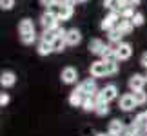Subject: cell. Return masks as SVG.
<instances>
[{"mask_svg":"<svg viewBox=\"0 0 147 136\" xmlns=\"http://www.w3.org/2000/svg\"><path fill=\"white\" fill-rule=\"evenodd\" d=\"M118 98V87L115 86V83H107L105 87H102L98 93H96V96H94V100L96 102H113V100H116Z\"/></svg>","mask_w":147,"mask_h":136,"instance_id":"obj_1","label":"cell"},{"mask_svg":"<svg viewBox=\"0 0 147 136\" xmlns=\"http://www.w3.org/2000/svg\"><path fill=\"white\" fill-rule=\"evenodd\" d=\"M40 26L42 29H56V27L60 26V20H58V15H56V11L53 9H47L44 11L42 16H40Z\"/></svg>","mask_w":147,"mask_h":136,"instance_id":"obj_2","label":"cell"},{"mask_svg":"<svg viewBox=\"0 0 147 136\" xmlns=\"http://www.w3.org/2000/svg\"><path fill=\"white\" fill-rule=\"evenodd\" d=\"M133 56V45L131 44H127V42H120V44H116V47H115V58L118 62H125L129 60Z\"/></svg>","mask_w":147,"mask_h":136,"instance_id":"obj_3","label":"cell"},{"mask_svg":"<svg viewBox=\"0 0 147 136\" xmlns=\"http://www.w3.org/2000/svg\"><path fill=\"white\" fill-rule=\"evenodd\" d=\"M78 89L84 93V96H91V98H94V96H96V93H98V87H96L94 78H86L84 82H80Z\"/></svg>","mask_w":147,"mask_h":136,"instance_id":"obj_4","label":"cell"},{"mask_svg":"<svg viewBox=\"0 0 147 136\" xmlns=\"http://www.w3.org/2000/svg\"><path fill=\"white\" fill-rule=\"evenodd\" d=\"M120 18H122L120 13L109 11V15H107L105 18L100 22V29H104V31H111V29H115V27L118 26V20H120Z\"/></svg>","mask_w":147,"mask_h":136,"instance_id":"obj_5","label":"cell"},{"mask_svg":"<svg viewBox=\"0 0 147 136\" xmlns=\"http://www.w3.org/2000/svg\"><path fill=\"white\" fill-rule=\"evenodd\" d=\"M60 78H62V82L65 83V86H73V83H76L78 80V71L75 69V67H64L60 73Z\"/></svg>","mask_w":147,"mask_h":136,"instance_id":"obj_6","label":"cell"},{"mask_svg":"<svg viewBox=\"0 0 147 136\" xmlns=\"http://www.w3.org/2000/svg\"><path fill=\"white\" fill-rule=\"evenodd\" d=\"M89 73H91V76H93V78H104V76H107L105 62H104V60H96V62H93L91 67H89Z\"/></svg>","mask_w":147,"mask_h":136,"instance_id":"obj_7","label":"cell"},{"mask_svg":"<svg viewBox=\"0 0 147 136\" xmlns=\"http://www.w3.org/2000/svg\"><path fill=\"white\" fill-rule=\"evenodd\" d=\"M145 86H147L145 75H138V73H134V75L129 78V89H131V93H134V91H142Z\"/></svg>","mask_w":147,"mask_h":136,"instance_id":"obj_8","label":"cell"},{"mask_svg":"<svg viewBox=\"0 0 147 136\" xmlns=\"http://www.w3.org/2000/svg\"><path fill=\"white\" fill-rule=\"evenodd\" d=\"M73 13H75V7L69 4H62L56 7V15H58V20L60 22H67V20H71V16Z\"/></svg>","mask_w":147,"mask_h":136,"instance_id":"obj_9","label":"cell"},{"mask_svg":"<svg viewBox=\"0 0 147 136\" xmlns=\"http://www.w3.org/2000/svg\"><path fill=\"white\" fill-rule=\"evenodd\" d=\"M120 109L122 111H125V112H131L134 107H138L136 105V102H134V98H133V93H127V94H123V96H120Z\"/></svg>","mask_w":147,"mask_h":136,"instance_id":"obj_10","label":"cell"},{"mask_svg":"<svg viewBox=\"0 0 147 136\" xmlns=\"http://www.w3.org/2000/svg\"><path fill=\"white\" fill-rule=\"evenodd\" d=\"M15 83H16V75L13 71H2L0 73V86L2 87L7 89V87H13Z\"/></svg>","mask_w":147,"mask_h":136,"instance_id":"obj_11","label":"cell"},{"mask_svg":"<svg viewBox=\"0 0 147 136\" xmlns=\"http://www.w3.org/2000/svg\"><path fill=\"white\" fill-rule=\"evenodd\" d=\"M65 42H67V45H78V44L82 42V33L78 31L76 27H73V29H67Z\"/></svg>","mask_w":147,"mask_h":136,"instance_id":"obj_12","label":"cell"},{"mask_svg":"<svg viewBox=\"0 0 147 136\" xmlns=\"http://www.w3.org/2000/svg\"><path fill=\"white\" fill-rule=\"evenodd\" d=\"M125 123H123L122 120H118V118H115V120L109 122V129H107V133H113V134H118L122 136L123 133H125Z\"/></svg>","mask_w":147,"mask_h":136,"instance_id":"obj_13","label":"cell"},{"mask_svg":"<svg viewBox=\"0 0 147 136\" xmlns=\"http://www.w3.org/2000/svg\"><path fill=\"white\" fill-rule=\"evenodd\" d=\"M84 93L80 89H75V91H71V94H69V105L71 107H82V102H84Z\"/></svg>","mask_w":147,"mask_h":136,"instance_id":"obj_14","label":"cell"},{"mask_svg":"<svg viewBox=\"0 0 147 136\" xmlns=\"http://www.w3.org/2000/svg\"><path fill=\"white\" fill-rule=\"evenodd\" d=\"M87 47H89V53H91V55L100 56L102 51H104V47H105V44H104V40H100V38H93V40L89 42Z\"/></svg>","mask_w":147,"mask_h":136,"instance_id":"obj_15","label":"cell"},{"mask_svg":"<svg viewBox=\"0 0 147 136\" xmlns=\"http://www.w3.org/2000/svg\"><path fill=\"white\" fill-rule=\"evenodd\" d=\"M36 53L40 55V56H47V55H51V53H55L53 51V44L51 42H46V40H38V44H36Z\"/></svg>","mask_w":147,"mask_h":136,"instance_id":"obj_16","label":"cell"},{"mask_svg":"<svg viewBox=\"0 0 147 136\" xmlns=\"http://www.w3.org/2000/svg\"><path fill=\"white\" fill-rule=\"evenodd\" d=\"M35 31V22L31 18H22L18 24V35H26V33H33Z\"/></svg>","mask_w":147,"mask_h":136,"instance_id":"obj_17","label":"cell"},{"mask_svg":"<svg viewBox=\"0 0 147 136\" xmlns=\"http://www.w3.org/2000/svg\"><path fill=\"white\" fill-rule=\"evenodd\" d=\"M116 27L123 33V35H131L133 29H134V24H133V20H129V18H120Z\"/></svg>","mask_w":147,"mask_h":136,"instance_id":"obj_18","label":"cell"},{"mask_svg":"<svg viewBox=\"0 0 147 136\" xmlns=\"http://www.w3.org/2000/svg\"><path fill=\"white\" fill-rule=\"evenodd\" d=\"M123 36H125V35H123V33L118 29V27H115V29H111V31H107V38H109V42H113V44H120Z\"/></svg>","mask_w":147,"mask_h":136,"instance_id":"obj_19","label":"cell"},{"mask_svg":"<svg viewBox=\"0 0 147 136\" xmlns=\"http://www.w3.org/2000/svg\"><path fill=\"white\" fill-rule=\"evenodd\" d=\"M82 109L86 112H94V109H96V100L91 98V96H86L82 102Z\"/></svg>","mask_w":147,"mask_h":136,"instance_id":"obj_20","label":"cell"},{"mask_svg":"<svg viewBox=\"0 0 147 136\" xmlns=\"http://www.w3.org/2000/svg\"><path fill=\"white\" fill-rule=\"evenodd\" d=\"M105 67H107V76H115L118 73V69H120V62H118L116 58L109 60V62H105Z\"/></svg>","mask_w":147,"mask_h":136,"instance_id":"obj_21","label":"cell"},{"mask_svg":"<svg viewBox=\"0 0 147 136\" xmlns=\"http://www.w3.org/2000/svg\"><path fill=\"white\" fill-rule=\"evenodd\" d=\"M104 7L109 11H115V13H120L122 4H120V0H104Z\"/></svg>","mask_w":147,"mask_h":136,"instance_id":"obj_22","label":"cell"},{"mask_svg":"<svg viewBox=\"0 0 147 136\" xmlns=\"http://www.w3.org/2000/svg\"><path fill=\"white\" fill-rule=\"evenodd\" d=\"M133 98H134V102H136V105H145L147 104V93L144 89L142 91H134Z\"/></svg>","mask_w":147,"mask_h":136,"instance_id":"obj_23","label":"cell"},{"mask_svg":"<svg viewBox=\"0 0 147 136\" xmlns=\"http://www.w3.org/2000/svg\"><path fill=\"white\" fill-rule=\"evenodd\" d=\"M102 60L104 62H109V60H115V47L113 45H105L104 51H102Z\"/></svg>","mask_w":147,"mask_h":136,"instance_id":"obj_24","label":"cell"},{"mask_svg":"<svg viewBox=\"0 0 147 136\" xmlns=\"http://www.w3.org/2000/svg\"><path fill=\"white\" fill-rule=\"evenodd\" d=\"M98 116H107L109 114V104L107 102H96V109H94Z\"/></svg>","mask_w":147,"mask_h":136,"instance_id":"obj_25","label":"cell"},{"mask_svg":"<svg viewBox=\"0 0 147 136\" xmlns=\"http://www.w3.org/2000/svg\"><path fill=\"white\" fill-rule=\"evenodd\" d=\"M65 47H67L65 38H58V36H56V40L53 42V51H55V53H64Z\"/></svg>","mask_w":147,"mask_h":136,"instance_id":"obj_26","label":"cell"},{"mask_svg":"<svg viewBox=\"0 0 147 136\" xmlns=\"http://www.w3.org/2000/svg\"><path fill=\"white\" fill-rule=\"evenodd\" d=\"M20 42L24 44V45H31V44H35V42H36V31H33V33H26V35H20Z\"/></svg>","mask_w":147,"mask_h":136,"instance_id":"obj_27","label":"cell"},{"mask_svg":"<svg viewBox=\"0 0 147 136\" xmlns=\"http://www.w3.org/2000/svg\"><path fill=\"white\" fill-rule=\"evenodd\" d=\"M40 38H42V40H46V42H51V44H53V42L56 40V33H55L53 29H44Z\"/></svg>","mask_w":147,"mask_h":136,"instance_id":"obj_28","label":"cell"},{"mask_svg":"<svg viewBox=\"0 0 147 136\" xmlns=\"http://www.w3.org/2000/svg\"><path fill=\"white\" fill-rule=\"evenodd\" d=\"M133 24H134V27H142L144 24H145V16H144V13H134V16H133Z\"/></svg>","mask_w":147,"mask_h":136,"instance_id":"obj_29","label":"cell"},{"mask_svg":"<svg viewBox=\"0 0 147 136\" xmlns=\"http://www.w3.org/2000/svg\"><path fill=\"white\" fill-rule=\"evenodd\" d=\"M120 16H122V18H129V20H131L133 16H134V7H131V5H127V7H122Z\"/></svg>","mask_w":147,"mask_h":136,"instance_id":"obj_30","label":"cell"},{"mask_svg":"<svg viewBox=\"0 0 147 136\" xmlns=\"http://www.w3.org/2000/svg\"><path fill=\"white\" fill-rule=\"evenodd\" d=\"M15 7V0H0V9L4 11H9Z\"/></svg>","mask_w":147,"mask_h":136,"instance_id":"obj_31","label":"cell"},{"mask_svg":"<svg viewBox=\"0 0 147 136\" xmlns=\"http://www.w3.org/2000/svg\"><path fill=\"white\" fill-rule=\"evenodd\" d=\"M11 102V96L9 93H0V107H5Z\"/></svg>","mask_w":147,"mask_h":136,"instance_id":"obj_32","label":"cell"},{"mask_svg":"<svg viewBox=\"0 0 147 136\" xmlns=\"http://www.w3.org/2000/svg\"><path fill=\"white\" fill-rule=\"evenodd\" d=\"M38 2H40V5H44L46 9H51L53 5H56V4H55V0H38Z\"/></svg>","mask_w":147,"mask_h":136,"instance_id":"obj_33","label":"cell"},{"mask_svg":"<svg viewBox=\"0 0 147 136\" xmlns=\"http://www.w3.org/2000/svg\"><path fill=\"white\" fill-rule=\"evenodd\" d=\"M140 65H142V67H145V69H147V51H145V53H144L142 56H140Z\"/></svg>","mask_w":147,"mask_h":136,"instance_id":"obj_34","label":"cell"},{"mask_svg":"<svg viewBox=\"0 0 147 136\" xmlns=\"http://www.w3.org/2000/svg\"><path fill=\"white\" fill-rule=\"evenodd\" d=\"M129 5H131V7H136V5H140V0H129Z\"/></svg>","mask_w":147,"mask_h":136,"instance_id":"obj_35","label":"cell"},{"mask_svg":"<svg viewBox=\"0 0 147 136\" xmlns=\"http://www.w3.org/2000/svg\"><path fill=\"white\" fill-rule=\"evenodd\" d=\"M65 4H69V5H73V7H75V5L78 4V0H65Z\"/></svg>","mask_w":147,"mask_h":136,"instance_id":"obj_36","label":"cell"},{"mask_svg":"<svg viewBox=\"0 0 147 136\" xmlns=\"http://www.w3.org/2000/svg\"><path fill=\"white\" fill-rule=\"evenodd\" d=\"M55 4H56V7H58V5H62V4H65V0H55Z\"/></svg>","mask_w":147,"mask_h":136,"instance_id":"obj_37","label":"cell"},{"mask_svg":"<svg viewBox=\"0 0 147 136\" xmlns=\"http://www.w3.org/2000/svg\"><path fill=\"white\" fill-rule=\"evenodd\" d=\"M94 136H107V133H98V134H94Z\"/></svg>","mask_w":147,"mask_h":136,"instance_id":"obj_38","label":"cell"},{"mask_svg":"<svg viewBox=\"0 0 147 136\" xmlns=\"http://www.w3.org/2000/svg\"><path fill=\"white\" fill-rule=\"evenodd\" d=\"M87 2V0H78V4H86Z\"/></svg>","mask_w":147,"mask_h":136,"instance_id":"obj_39","label":"cell"},{"mask_svg":"<svg viewBox=\"0 0 147 136\" xmlns=\"http://www.w3.org/2000/svg\"><path fill=\"white\" fill-rule=\"evenodd\" d=\"M107 136H118V134H113V133H107Z\"/></svg>","mask_w":147,"mask_h":136,"instance_id":"obj_40","label":"cell"},{"mask_svg":"<svg viewBox=\"0 0 147 136\" xmlns=\"http://www.w3.org/2000/svg\"><path fill=\"white\" fill-rule=\"evenodd\" d=\"M145 80H147V73H145Z\"/></svg>","mask_w":147,"mask_h":136,"instance_id":"obj_41","label":"cell"}]
</instances>
